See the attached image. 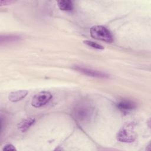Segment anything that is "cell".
<instances>
[{
    "label": "cell",
    "mask_w": 151,
    "mask_h": 151,
    "mask_svg": "<svg viewBox=\"0 0 151 151\" xmlns=\"http://www.w3.org/2000/svg\"><path fill=\"white\" fill-rule=\"evenodd\" d=\"M134 127L135 125L133 123H126L119 130L117 134V139L124 143L133 142L136 138Z\"/></svg>",
    "instance_id": "2"
},
{
    "label": "cell",
    "mask_w": 151,
    "mask_h": 151,
    "mask_svg": "<svg viewBox=\"0 0 151 151\" xmlns=\"http://www.w3.org/2000/svg\"><path fill=\"white\" fill-rule=\"evenodd\" d=\"M35 119L34 117H27L23 119L18 124V129L22 132H27L29 127L34 123Z\"/></svg>",
    "instance_id": "8"
},
{
    "label": "cell",
    "mask_w": 151,
    "mask_h": 151,
    "mask_svg": "<svg viewBox=\"0 0 151 151\" xmlns=\"http://www.w3.org/2000/svg\"><path fill=\"white\" fill-rule=\"evenodd\" d=\"M74 69L78 72H80L85 75L88 76H91L93 77H98V78H107L108 77V75L104 73L101 71L94 70L90 68H86L84 67L76 65L74 67Z\"/></svg>",
    "instance_id": "5"
},
{
    "label": "cell",
    "mask_w": 151,
    "mask_h": 151,
    "mask_svg": "<svg viewBox=\"0 0 151 151\" xmlns=\"http://www.w3.org/2000/svg\"><path fill=\"white\" fill-rule=\"evenodd\" d=\"M90 32L91 37L94 39L107 42H112L113 41V36L110 31L103 26H93L90 28Z\"/></svg>",
    "instance_id": "3"
},
{
    "label": "cell",
    "mask_w": 151,
    "mask_h": 151,
    "mask_svg": "<svg viewBox=\"0 0 151 151\" xmlns=\"http://www.w3.org/2000/svg\"><path fill=\"white\" fill-rule=\"evenodd\" d=\"M16 149L11 144H7L4 146L3 150H15Z\"/></svg>",
    "instance_id": "12"
},
{
    "label": "cell",
    "mask_w": 151,
    "mask_h": 151,
    "mask_svg": "<svg viewBox=\"0 0 151 151\" xmlns=\"http://www.w3.org/2000/svg\"><path fill=\"white\" fill-rule=\"evenodd\" d=\"M28 94L27 90H18L12 91L9 93L8 96V99L11 102H17L24 99Z\"/></svg>",
    "instance_id": "7"
},
{
    "label": "cell",
    "mask_w": 151,
    "mask_h": 151,
    "mask_svg": "<svg viewBox=\"0 0 151 151\" xmlns=\"http://www.w3.org/2000/svg\"><path fill=\"white\" fill-rule=\"evenodd\" d=\"M94 109L89 103L81 102L77 104L73 109V116L74 119L80 123L89 122L93 117Z\"/></svg>",
    "instance_id": "1"
},
{
    "label": "cell",
    "mask_w": 151,
    "mask_h": 151,
    "mask_svg": "<svg viewBox=\"0 0 151 151\" xmlns=\"http://www.w3.org/2000/svg\"><path fill=\"white\" fill-rule=\"evenodd\" d=\"M19 37L15 35H8L4 37L5 42H12L17 41L19 39Z\"/></svg>",
    "instance_id": "11"
},
{
    "label": "cell",
    "mask_w": 151,
    "mask_h": 151,
    "mask_svg": "<svg viewBox=\"0 0 151 151\" xmlns=\"http://www.w3.org/2000/svg\"><path fill=\"white\" fill-rule=\"evenodd\" d=\"M52 97V94L48 91H41L37 93L32 98L31 105L34 107H40L46 104Z\"/></svg>",
    "instance_id": "4"
},
{
    "label": "cell",
    "mask_w": 151,
    "mask_h": 151,
    "mask_svg": "<svg viewBox=\"0 0 151 151\" xmlns=\"http://www.w3.org/2000/svg\"><path fill=\"white\" fill-rule=\"evenodd\" d=\"M83 42L86 44L88 46H90L93 48H95V49H97V50H103L104 49V47L101 45L100 44H97L96 42H94L93 41H89V40H85L83 41Z\"/></svg>",
    "instance_id": "10"
},
{
    "label": "cell",
    "mask_w": 151,
    "mask_h": 151,
    "mask_svg": "<svg viewBox=\"0 0 151 151\" xmlns=\"http://www.w3.org/2000/svg\"><path fill=\"white\" fill-rule=\"evenodd\" d=\"M118 109L123 113H127L136 107V103L129 100H122L117 104Z\"/></svg>",
    "instance_id": "6"
},
{
    "label": "cell",
    "mask_w": 151,
    "mask_h": 151,
    "mask_svg": "<svg viewBox=\"0 0 151 151\" xmlns=\"http://www.w3.org/2000/svg\"><path fill=\"white\" fill-rule=\"evenodd\" d=\"M57 6L60 9L65 11H70L73 9V4L69 0H61L57 2Z\"/></svg>",
    "instance_id": "9"
}]
</instances>
